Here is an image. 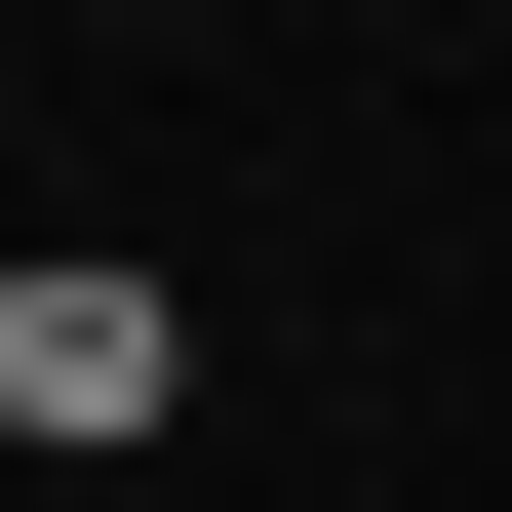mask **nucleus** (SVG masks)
I'll return each instance as SVG.
<instances>
[{"label": "nucleus", "mask_w": 512, "mask_h": 512, "mask_svg": "<svg viewBox=\"0 0 512 512\" xmlns=\"http://www.w3.org/2000/svg\"><path fill=\"white\" fill-rule=\"evenodd\" d=\"M158 394H197V316H158L119 237H40V276H0V434H158Z\"/></svg>", "instance_id": "f257e3e1"}]
</instances>
